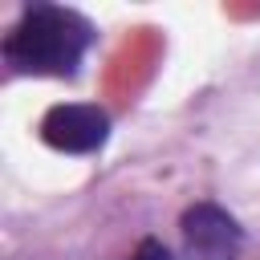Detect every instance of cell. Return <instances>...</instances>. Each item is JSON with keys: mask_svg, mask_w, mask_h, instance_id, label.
Listing matches in <instances>:
<instances>
[{"mask_svg": "<svg viewBox=\"0 0 260 260\" xmlns=\"http://www.w3.org/2000/svg\"><path fill=\"white\" fill-rule=\"evenodd\" d=\"M93 45L98 28L85 12L65 4H24L0 41V57L16 77H77Z\"/></svg>", "mask_w": 260, "mask_h": 260, "instance_id": "6da1fadb", "label": "cell"}, {"mask_svg": "<svg viewBox=\"0 0 260 260\" xmlns=\"http://www.w3.org/2000/svg\"><path fill=\"white\" fill-rule=\"evenodd\" d=\"M179 232H183V248L191 260H240V252L248 244L240 219L228 207H219L215 199L191 203L179 219Z\"/></svg>", "mask_w": 260, "mask_h": 260, "instance_id": "7a4b0ae2", "label": "cell"}, {"mask_svg": "<svg viewBox=\"0 0 260 260\" xmlns=\"http://www.w3.org/2000/svg\"><path fill=\"white\" fill-rule=\"evenodd\" d=\"M41 138L61 154H93L110 138V114L89 102H61V106L45 110Z\"/></svg>", "mask_w": 260, "mask_h": 260, "instance_id": "3957f363", "label": "cell"}, {"mask_svg": "<svg viewBox=\"0 0 260 260\" xmlns=\"http://www.w3.org/2000/svg\"><path fill=\"white\" fill-rule=\"evenodd\" d=\"M126 260H175V256H171V248H167L162 240L146 236V240H142V244H138V248H134V252L126 256Z\"/></svg>", "mask_w": 260, "mask_h": 260, "instance_id": "277c9868", "label": "cell"}]
</instances>
